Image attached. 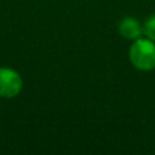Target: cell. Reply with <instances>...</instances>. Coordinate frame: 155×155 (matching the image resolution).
I'll return each instance as SVG.
<instances>
[{
	"instance_id": "obj_1",
	"label": "cell",
	"mask_w": 155,
	"mask_h": 155,
	"mask_svg": "<svg viewBox=\"0 0 155 155\" xmlns=\"http://www.w3.org/2000/svg\"><path fill=\"white\" fill-rule=\"evenodd\" d=\"M129 60L139 71H153L155 68V41L139 37L129 48Z\"/></svg>"
},
{
	"instance_id": "obj_2",
	"label": "cell",
	"mask_w": 155,
	"mask_h": 155,
	"mask_svg": "<svg viewBox=\"0 0 155 155\" xmlns=\"http://www.w3.org/2000/svg\"><path fill=\"white\" fill-rule=\"evenodd\" d=\"M23 87V80L18 71L10 67H0V97L15 98Z\"/></svg>"
},
{
	"instance_id": "obj_3",
	"label": "cell",
	"mask_w": 155,
	"mask_h": 155,
	"mask_svg": "<svg viewBox=\"0 0 155 155\" xmlns=\"http://www.w3.org/2000/svg\"><path fill=\"white\" fill-rule=\"evenodd\" d=\"M118 31L124 38L135 41L142 37V34L144 33V26H142V23L137 19L128 16L118 23Z\"/></svg>"
},
{
	"instance_id": "obj_4",
	"label": "cell",
	"mask_w": 155,
	"mask_h": 155,
	"mask_svg": "<svg viewBox=\"0 0 155 155\" xmlns=\"http://www.w3.org/2000/svg\"><path fill=\"white\" fill-rule=\"evenodd\" d=\"M144 34L150 40L155 41V14L151 15L144 23Z\"/></svg>"
}]
</instances>
